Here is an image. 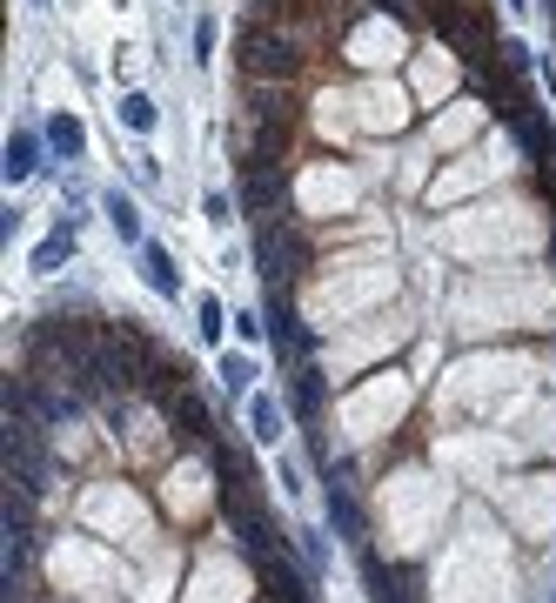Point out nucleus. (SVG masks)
Returning a JSON list of instances; mask_svg holds the SVG:
<instances>
[{
    "mask_svg": "<svg viewBox=\"0 0 556 603\" xmlns=\"http://www.w3.org/2000/svg\"><path fill=\"white\" fill-rule=\"evenodd\" d=\"M235 61H242L248 81H289L302 67V47H295L289 27H268V21H248L242 41H235Z\"/></svg>",
    "mask_w": 556,
    "mask_h": 603,
    "instance_id": "1",
    "label": "nucleus"
},
{
    "mask_svg": "<svg viewBox=\"0 0 556 603\" xmlns=\"http://www.w3.org/2000/svg\"><path fill=\"white\" fill-rule=\"evenodd\" d=\"M255 255H262V275L282 289V282H295V275H302V262H309V235H302L295 222H268L262 242H255Z\"/></svg>",
    "mask_w": 556,
    "mask_h": 603,
    "instance_id": "2",
    "label": "nucleus"
},
{
    "mask_svg": "<svg viewBox=\"0 0 556 603\" xmlns=\"http://www.w3.org/2000/svg\"><path fill=\"white\" fill-rule=\"evenodd\" d=\"M161 409H168V423H181V436H188V443H208V436H215V423H208V409H201V396L188 389V382H181Z\"/></svg>",
    "mask_w": 556,
    "mask_h": 603,
    "instance_id": "3",
    "label": "nucleus"
},
{
    "mask_svg": "<svg viewBox=\"0 0 556 603\" xmlns=\"http://www.w3.org/2000/svg\"><path fill=\"white\" fill-rule=\"evenodd\" d=\"M141 275H148L155 295H181V268H175V255H168L161 242H141Z\"/></svg>",
    "mask_w": 556,
    "mask_h": 603,
    "instance_id": "4",
    "label": "nucleus"
},
{
    "mask_svg": "<svg viewBox=\"0 0 556 603\" xmlns=\"http://www.w3.org/2000/svg\"><path fill=\"white\" fill-rule=\"evenodd\" d=\"M248 429H255V443L275 449L282 443V402L275 396H248Z\"/></svg>",
    "mask_w": 556,
    "mask_h": 603,
    "instance_id": "5",
    "label": "nucleus"
},
{
    "mask_svg": "<svg viewBox=\"0 0 556 603\" xmlns=\"http://www.w3.org/2000/svg\"><path fill=\"white\" fill-rule=\"evenodd\" d=\"M329 516L342 523V536H356L362 543V510H356V496H349V476H342V469L329 476Z\"/></svg>",
    "mask_w": 556,
    "mask_h": 603,
    "instance_id": "6",
    "label": "nucleus"
},
{
    "mask_svg": "<svg viewBox=\"0 0 556 603\" xmlns=\"http://www.w3.org/2000/svg\"><path fill=\"white\" fill-rule=\"evenodd\" d=\"M7 181H27L34 168H41V134H7Z\"/></svg>",
    "mask_w": 556,
    "mask_h": 603,
    "instance_id": "7",
    "label": "nucleus"
},
{
    "mask_svg": "<svg viewBox=\"0 0 556 603\" xmlns=\"http://www.w3.org/2000/svg\"><path fill=\"white\" fill-rule=\"evenodd\" d=\"M101 208H108V228L121 235V242H141V208H134L121 188H108V195H101Z\"/></svg>",
    "mask_w": 556,
    "mask_h": 603,
    "instance_id": "8",
    "label": "nucleus"
},
{
    "mask_svg": "<svg viewBox=\"0 0 556 603\" xmlns=\"http://www.w3.org/2000/svg\"><path fill=\"white\" fill-rule=\"evenodd\" d=\"M47 148H54V155H81V148H88V128H81V121H74V114H54V121H47Z\"/></svg>",
    "mask_w": 556,
    "mask_h": 603,
    "instance_id": "9",
    "label": "nucleus"
},
{
    "mask_svg": "<svg viewBox=\"0 0 556 603\" xmlns=\"http://www.w3.org/2000/svg\"><path fill=\"white\" fill-rule=\"evenodd\" d=\"M369 583H376V590H369L376 603H416V583H409V577H396V570H382L376 557H369Z\"/></svg>",
    "mask_w": 556,
    "mask_h": 603,
    "instance_id": "10",
    "label": "nucleus"
},
{
    "mask_svg": "<svg viewBox=\"0 0 556 603\" xmlns=\"http://www.w3.org/2000/svg\"><path fill=\"white\" fill-rule=\"evenodd\" d=\"M67 255H74V222H67L61 235H47V242L34 248V268H41V275H54V268H61Z\"/></svg>",
    "mask_w": 556,
    "mask_h": 603,
    "instance_id": "11",
    "label": "nucleus"
},
{
    "mask_svg": "<svg viewBox=\"0 0 556 603\" xmlns=\"http://www.w3.org/2000/svg\"><path fill=\"white\" fill-rule=\"evenodd\" d=\"M215 376H222L228 396H248V382H255V362H248V356H222V362H215Z\"/></svg>",
    "mask_w": 556,
    "mask_h": 603,
    "instance_id": "12",
    "label": "nucleus"
},
{
    "mask_svg": "<svg viewBox=\"0 0 556 603\" xmlns=\"http://www.w3.org/2000/svg\"><path fill=\"white\" fill-rule=\"evenodd\" d=\"M268 335H275V342H282L289 356H302V349H309V335L295 329V315H289V309H275V315H268Z\"/></svg>",
    "mask_w": 556,
    "mask_h": 603,
    "instance_id": "13",
    "label": "nucleus"
},
{
    "mask_svg": "<svg viewBox=\"0 0 556 603\" xmlns=\"http://www.w3.org/2000/svg\"><path fill=\"white\" fill-rule=\"evenodd\" d=\"M121 121H128L134 134H148L155 128V101H148V94H121Z\"/></svg>",
    "mask_w": 556,
    "mask_h": 603,
    "instance_id": "14",
    "label": "nucleus"
},
{
    "mask_svg": "<svg viewBox=\"0 0 556 603\" xmlns=\"http://www.w3.org/2000/svg\"><path fill=\"white\" fill-rule=\"evenodd\" d=\"M315 409H322V376L302 369V376H295V416H315Z\"/></svg>",
    "mask_w": 556,
    "mask_h": 603,
    "instance_id": "15",
    "label": "nucleus"
},
{
    "mask_svg": "<svg viewBox=\"0 0 556 603\" xmlns=\"http://www.w3.org/2000/svg\"><path fill=\"white\" fill-rule=\"evenodd\" d=\"M302 557H309V570H329V543H322V530H302Z\"/></svg>",
    "mask_w": 556,
    "mask_h": 603,
    "instance_id": "16",
    "label": "nucleus"
},
{
    "mask_svg": "<svg viewBox=\"0 0 556 603\" xmlns=\"http://www.w3.org/2000/svg\"><path fill=\"white\" fill-rule=\"evenodd\" d=\"M496 61L510 67V74H523V67H530V47L523 41H496Z\"/></svg>",
    "mask_w": 556,
    "mask_h": 603,
    "instance_id": "17",
    "label": "nucleus"
},
{
    "mask_svg": "<svg viewBox=\"0 0 556 603\" xmlns=\"http://www.w3.org/2000/svg\"><path fill=\"white\" fill-rule=\"evenodd\" d=\"M201 342H222V302H201Z\"/></svg>",
    "mask_w": 556,
    "mask_h": 603,
    "instance_id": "18",
    "label": "nucleus"
},
{
    "mask_svg": "<svg viewBox=\"0 0 556 603\" xmlns=\"http://www.w3.org/2000/svg\"><path fill=\"white\" fill-rule=\"evenodd\" d=\"M262 329H268V315H255V309H242V315H235V335H242V342H255Z\"/></svg>",
    "mask_w": 556,
    "mask_h": 603,
    "instance_id": "19",
    "label": "nucleus"
},
{
    "mask_svg": "<svg viewBox=\"0 0 556 603\" xmlns=\"http://www.w3.org/2000/svg\"><path fill=\"white\" fill-rule=\"evenodd\" d=\"M195 54H201V61H215V21L195 27Z\"/></svg>",
    "mask_w": 556,
    "mask_h": 603,
    "instance_id": "20",
    "label": "nucleus"
},
{
    "mask_svg": "<svg viewBox=\"0 0 556 603\" xmlns=\"http://www.w3.org/2000/svg\"><path fill=\"white\" fill-rule=\"evenodd\" d=\"M201 215H208L215 228H228V195H208V208H201Z\"/></svg>",
    "mask_w": 556,
    "mask_h": 603,
    "instance_id": "21",
    "label": "nucleus"
},
{
    "mask_svg": "<svg viewBox=\"0 0 556 603\" xmlns=\"http://www.w3.org/2000/svg\"><path fill=\"white\" fill-rule=\"evenodd\" d=\"M7 603H27V597H21V590H14V583H7Z\"/></svg>",
    "mask_w": 556,
    "mask_h": 603,
    "instance_id": "22",
    "label": "nucleus"
},
{
    "mask_svg": "<svg viewBox=\"0 0 556 603\" xmlns=\"http://www.w3.org/2000/svg\"><path fill=\"white\" fill-rule=\"evenodd\" d=\"M510 7H530V0H510Z\"/></svg>",
    "mask_w": 556,
    "mask_h": 603,
    "instance_id": "23",
    "label": "nucleus"
}]
</instances>
